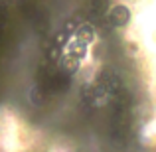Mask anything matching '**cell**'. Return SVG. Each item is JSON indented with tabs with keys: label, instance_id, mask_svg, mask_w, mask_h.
<instances>
[{
	"label": "cell",
	"instance_id": "1",
	"mask_svg": "<svg viewBox=\"0 0 156 152\" xmlns=\"http://www.w3.org/2000/svg\"><path fill=\"white\" fill-rule=\"evenodd\" d=\"M129 16L130 14L125 6H115L113 10L109 12V24L111 26H122V24H126Z\"/></svg>",
	"mask_w": 156,
	"mask_h": 152
}]
</instances>
